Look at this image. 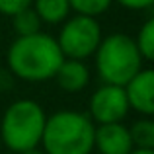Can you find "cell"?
Listing matches in <instances>:
<instances>
[{
  "mask_svg": "<svg viewBox=\"0 0 154 154\" xmlns=\"http://www.w3.org/2000/svg\"><path fill=\"white\" fill-rule=\"evenodd\" d=\"M0 144H2V143H0Z\"/></svg>",
  "mask_w": 154,
  "mask_h": 154,
  "instance_id": "cell-20",
  "label": "cell"
},
{
  "mask_svg": "<svg viewBox=\"0 0 154 154\" xmlns=\"http://www.w3.org/2000/svg\"><path fill=\"white\" fill-rule=\"evenodd\" d=\"M96 125L90 115L60 109L45 119L41 146L45 154H92Z\"/></svg>",
  "mask_w": 154,
  "mask_h": 154,
  "instance_id": "cell-2",
  "label": "cell"
},
{
  "mask_svg": "<svg viewBox=\"0 0 154 154\" xmlns=\"http://www.w3.org/2000/svg\"><path fill=\"white\" fill-rule=\"evenodd\" d=\"M41 20L39 16L35 14V10L31 6L27 8H22L20 12H16L12 16V26H14L16 33L20 35H33V33H39L41 31Z\"/></svg>",
  "mask_w": 154,
  "mask_h": 154,
  "instance_id": "cell-12",
  "label": "cell"
},
{
  "mask_svg": "<svg viewBox=\"0 0 154 154\" xmlns=\"http://www.w3.org/2000/svg\"><path fill=\"white\" fill-rule=\"evenodd\" d=\"M96 57V70L103 84L125 86L140 68H144V59L140 57L137 43L125 33H111L102 37Z\"/></svg>",
  "mask_w": 154,
  "mask_h": 154,
  "instance_id": "cell-4",
  "label": "cell"
},
{
  "mask_svg": "<svg viewBox=\"0 0 154 154\" xmlns=\"http://www.w3.org/2000/svg\"><path fill=\"white\" fill-rule=\"evenodd\" d=\"M31 6V0H0V14L4 16H14L22 8Z\"/></svg>",
  "mask_w": 154,
  "mask_h": 154,
  "instance_id": "cell-15",
  "label": "cell"
},
{
  "mask_svg": "<svg viewBox=\"0 0 154 154\" xmlns=\"http://www.w3.org/2000/svg\"><path fill=\"white\" fill-rule=\"evenodd\" d=\"M64 59L84 60L92 57L102 41V26L92 16L74 14L63 22L59 37H55Z\"/></svg>",
  "mask_w": 154,
  "mask_h": 154,
  "instance_id": "cell-5",
  "label": "cell"
},
{
  "mask_svg": "<svg viewBox=\"0 0 154 154\" xmlns=\"http://www.w3.org/2000/svg\"><path fill=\"white\" fill-rule=\"evenodd\" d=\"M129 135H131V140H133V146L135 148L154 150V121L150 117L135 121L129 127Z\"/></svg>",
  "mask_w": 154,
  "mask_h": 154,
  "instance_id": "cell-11",
  "label": "cell"
},
{
  "mask_svg": "<svg viewBox=\"0 0 154 154\" xmlns=\"http://www.w3.org/2000/svg\"><path fill=\"white\" fill-rule=\"evenodd\" d=\"M94 148L100 154H129L135 146L129 127L123 123H105L98 125L94 131Z\"/></svg>",
  "mask_w": 154,
  "mask_h": 154,
  "instance_id": "cell-8",
  "label": "cell"
},
{
  "mask_svg": "<svg viewBox=\"0 0 154 154\" xmlns=\"http://www.w3.org/2000/svg\"><path fill=\"white\" fill-rule=\"evenodd\" d=\"M31 8L43 23H63L70 14L68 0H31Z\"/></svg>",
  "mask_w": 154,
  "mask_h": 154,
  "instance_id": "cell-10",
  "label": "cell"
},
{
  "mask_svg": "<svg viewBox=\"0 0 154 154\" xmlns=\"http://www.w3.org/2000/svg\"><path fill=\"white\" fill-rule=\"evenodd\" d=\"M55 80L64 92H80L90 82V68L84 60L64 59L55 74Z\"/></svg>",
  "mask_w": 154,
  "mask_h": 154,
  "instance_id": "cell-9",
  "label": "cell"
},
{
  "mask_svg": "<svg viewBox=\"0 0 154 154\" xmlns=\"http://www.w3.org/2000/svg\"><path fill=\"white\" fill-rule=\"evenodd\" d=\"M20 154H45V150H43V148H39V146H35V148L23 150V152H20Z\"/></svg>",
  "mask_w": 154,
  "mask_h": 154,
  "instance_id": "cell-18",
  "label": "cell"
},
{
  "mask_svg": "<svg viewBox=\"0 0 154 154\" xmlns=\"http://www.w3.org/2000/svg\"><path fill=\"white\" fill-rule=\"evenodd\" d=\"M10 84H12L10 74H8L6 70H2V68H0V90H8V88H10Z\"/></svg>",
  "mask_w": 154,
  "mask_h": 154,
  "instance_id": "cell-17",
  "label": "cell"
},
{
  "mask_svg": "<svg viewBox=\"0 0 154 154\" xmlns=\"http://www.w3.org/2000/svg\"><path fill=\"white\" fill-rule=\"evenodd\" d=\"M135 43H137V49H139L140 57H143L144 60L154 59V20L152 18H148L146 22L143 23Z\"/></svg>",
  "mask_w": 154,
  "mask_h": 154,
  "instance_id": "cell-13",
  "label": "cell"
},
{
  "mask_svg": "<svg viewBox=\"0 0 154 154\" xmlns=\"http://www.w3.org/2000/svg\"><path fill=\"white\" fill-rule=\"evenodd\" d=\"M129 154H154V150H148V148H133Z\"/></svg>",
  "mask_w": 154,
  "mask_h": 154,
  "instance_id": "cell-19",
  "label": "cell"
},
{
  "mask_svg": "<svg viewBox=\"0 0 154 154\" xmlns=\"http://www.w3.org/2000/svg\"><path fill=\"white\" fill-rule=\"evenodd\" d=\"M64 55L55 37L47 33L20 35L6 53L10 72L26 82H45L55 78Z\"/></svg>",
  "mask_w": 154,
  "mask_h": 154,
  "instance_id": "cell-1",
  "label": "cell"
},
{
  "mask_svg": "<svg viewBox=\"0 0 154 154\" xmlns=\"http://www.w3.org/2000/svg\"><path fill=\"white\" fill-rule=\"evenodd\" d=\"M129 107L140 115L150 117L154 113V70L140 68L131 80L123 86Z\"/></svg>",
  "mask_w": 154,
  "mask_h": 154,
  "instance_id": "cell-7",
  "label": "cell"
},
{
  "mask_svg": "<svg viewBox=\"0 0 154 154\" xmlns=\"http://www.w3.org/2000/svg\"><path fill=\"white\" fill-rule=\"evenodd\" d=\"M113 2H119L127 10H146L154 4V0H113Z\"/></svg>",
  "mask_w": 154,
  "mask_h": 154,
  "instance_id": "cell-16",
  "label": "cell"
},
{
  "mask_svg": "<svg viewBox=\"0 0 154 154\" xmlns=\"http://www.w3.org/2000/svg\"><path fill=\"white\" fill-rule=\"evenodd\" d=\"M45 111L33 100H16L6 107L0 121V143L12 152H23L41 144Z\"/></svg>",
  "mask_w": 154,
  "mask_h": 154,
  "instance_id": "cell-3",
  "label": "cell"
},
{
  "mask_svg": "<svg viewBox=\"0 0 154 154\" xmlns=\"http://www.w3.org/2000/svg\"><path fill=\"white\" fill-rule=\"evenodd\" d=\"M129 102L123 86L102 84L90 98V119L98 125L123 123L129 113Z\"/></svg>",
  "mask_w": 154,
  "mask_h": 154,
  "instance_id": "cell-6",
  "label": "cell"
},
{
  "mask_svg": "<svg viewBox=\"0 0 154 154\" xmlns=\"http://www.w3.org/2000/svg\"><path fill=\"white\" fill-rule=\"evenodd\" d=\"M68 4H70V12H74V14L96 18L109 10L113 0H68Z\"/></svg>",
  "mask_w": 154,
  "mask_h": 154,
  "instance_id": "cell-14",
  "label": "cell"
}]
</instances>
